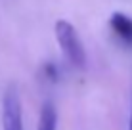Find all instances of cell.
Returning a JSON list of instances; mask_svg holds the SVG:
<instances>
[{"label":"cell","mask_w":132,"mask_h":130,"mask_svg":"<svg viewBox=\"0 0 132 130\" xmlns=\"http://www.w3.org/2000/svg\"><path fill=\"white\" fill-rule=\"evenodd\" d=\"M57 128V111L52 101H46L40 109L38 130H56Z\"/></svg>","instance_id":"cell-4"},{"label":"cell","mask_w":132,"mask_h":130,"mask_svg":"<svg viewBox=\"0 0 132 130\" xmlns=\"http://www.w3.org/2000/svg\"><path fill=\"white\" fill-rule=\"evenodd\" d=\"M128 130H132V109H130V120H128Z\"/></svg>","instance_id":"cell-5"},{"label":"cell","mask_w":132,"mask_h":130,"mask_svg":"<svg viewBox=\"0 0 132 130\" xmlns=\"http://www.w3.org/2000/svg\"><path fill=\"white\" fill-rule=\"evenodd\" d=\"M54 31H56V40L60 44L63 56L67 57V61L71 65L79 67V69H84L86 67V50H84V44L80 40L79 33H77V29L69 21L60 19V21H56Z\"/></svg>","instance_id":"cell-1"},{"label":"cell","mask_w":132,"mask_h":130,"mask_svg":"<svg viewBox=\"0 0 132 130\" xmlns=\"http://www.w3.org/2000/svg\"><path fill=\"white\" fill-rule=\"evenodd\" d=\"M109 27L122 42L132 44V17H128L126 13L115 12L109 17Z\"/></svg>","instance_id":"cell-3"},{"label":"cell","mask_w":132,"mask_h":130,"mask_svg":"<svg viewBox=\"0 0 132 130\" xmlns=\"http://www.w3.org/2000/svg\"><path fill=\"white\" fill-rule=\"evenodd\" d=\"M2 126L4 130H23V115H21V100L17 90L10 86L4 94L2 103Z\"/></svg>","instance_id":"cell-2"}]
</instances>
